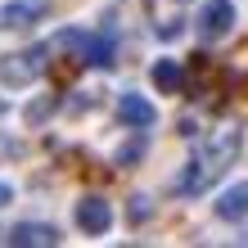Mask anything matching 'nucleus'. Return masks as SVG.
<instances>
[{
	"label": "nucleus",
	"instance_id": "obj_1",
	"mask_svg": "<svg viewBox=\"0 0 248 248\" xmlns=\"http://www.w3.org/2000/svg\"><path fill=\"white\" fill-rule=\"evenodd\" d=\"M239 144H244V126H239V122L217 126V136L203 144V154L189 158V167H185V176L176 181V189H181V194H199L203 185H212V176L239 154Z\"/></svg>",
	"mask_w": 248,
	"mask_h": 248
},
{
	"label": "nucleus",
	"instance_id": "obj_2",
	"mask_svg": "<svg viewBox=\"0 0 248 248\" xmlns=\"http://www.w3.org/2000/svg\"><path fill=\"white\" fill-rule=\"evenodd\" d=\"M46 68H50V46H27V50L0 59V81L5 86H32V81L46 77Z\"/></svg>",
	"mask_w": 248,
	"mask_h": 248
},
{
	"label": "nucleus",
	"instance_id": "obj_3",
	"mask_svg": "<svg viewBox=\"0 0 248 248\" xmlns=\"http://www.w3.org/2000/svg\"><path fill=\"white\" fill-rule=\"evenodd\" d=\"M46 14H50V0H5L0 5V27L5 32H23L36 18H46Z\"/></svg>",
	"mask_w": 248,
	"mask_h": 248
},
{
	"label": "nucleus",
	"instance_id": "obj_4",
	"mask_svg": "<svg viewBox=\"0 0 248 248\" xmlns=\"http://www.w3.org/2000/svg\"><path fill=\"white\" fill-rule=\"evenodd\" d=\"M235 18H239L235 0H208V5H203V14H199V36H208V41L226 36L230 27H235Z\"/></svg>",
	"mask_w": 248,
	"mask_h": 248
},
{
	"label": "nucleus",
	"instance_id": "obj_5",
	"mask_svg": "<svg viewBox=\"0 0 248 248\" xmlns=\"http://www.w3.org/2000/svg\"><path fill=\"white\" fill-rule=\"evenodd\" d=\"M77 226L86 230V235H108V226H113V208H108V199L86 194V199L77 203Z\"/></svg>",
	"mask_w": 248,
	"mask_h": 248
},
{
	"label": "nucleus",
	"instance_id": "obj_6",
	"mask_svg": "<svg viewBox=\"0 0 248 248\" xmlns=\"http://www.w3.org/2000/svg\"><path fill=\"white\" fill-rule=\"evenodd\" d=\"M118 122H122V126H136V131H144V126H154V122H158V108H154L144 95L126 91V95L118 99Z\"/></svg>",
	"mask_w": 248,
	"mask_h": 248
},
{
	"label": "nucleus",
	"instance_id": "obj_7",
	"mask_svg": "<svg viewBox=\"0 0 248 248\" xmlns=\"http://www.w3.org/2000/svg\"><path fill=\"white\" fill-rule=\"evenodd\" d=\"M50 244H59V230L46 221H18L9 230V248H50Z\"/></svg>",
	"mask_w": 248,
	"mask_h": 248
},
{
	"label": "nucleus",
	"instance_id": "obj_8",
	"mask_svg": "<svg viewBox=\"0 0 248 248\" xmlns=\"http://www.w3.org/2000/svg\"><path fill=\"white\" fill-rule=\"evenodd\" d=\"M217 217H221V221H244V217H248V181H235V185L221 189Z\"/></svg>",
	"mask_w": 248,
	"mask_h": 248
},
{
	"label": "nucleus",
	"instance_id": "obj_9",
	"mask_svg": "<svg viewBox=\"0 0 248 248\" xmlns=\"http://www.w3.org/2000/svg\"><path fill=\"white\" fill-rule=\"evenodd\" d=\"M149 77H154V86L163 95H176L181 86H185V72H181V63H171V59H158L154 68H149Z\"/></svg>",
	"mask_w": 248,
	"mask_h": 248
},
{
	"label": "nucleus",
	"instance_id": "obj_10",
	"mask_svg": "<svg viewBox=\"0 0 248 248\" xmlns=\"http://www.w3.org/2000/svg\"><path fill=\"white\" fill-rule=\"evenodd\" d=\"M86 63L91 68H113V36H86Z\"/></svg>",
	"mask_w": 248,
	"mask_h": 248
},
{
	"label": "nucleus",
	"instance_id": "obj_11",
	"mask_svg": "<svg viewBox=\"0 0 248 248\" xmlns=\"http://www.w3.org/2000/svg\"><path fill=\"white\" fill-rule=\"evenodd\" d=\"M136 158H144V140H131V144H122V149H118V163H122V167H136Z\"/></svg>",
	"mask_w": 248,
	"mask_h": 248
},
{
	"label": "nucleus",
	"instance_id": "obj_12",
	"mask_svg": "<svg viewBox=\"0 0 248 248\" xmlns=\"http://www.w3.org/2000/svg\"><path fill=\"white\" fill-rule=\"evenodd\" d=\"M46 113H50V104H46V99H41V104H32V108H27V122H41V118H46Z\"/></svg>",
	"mask_w": 248,
	"mask_h": 248
},
{
	"label": "nucleus",
	"instance_id": "obj_13",
	"mask_svg": "<svg viewBox=\"0 0 248 248\" xmlns=\"http://www.w3.org/2000/svg\"><path fill=\"white\" fill-rule=\"evenodd\" d=\"M131 217H136V221H140V217H149V203H144V194H136V203H131Z\"/></svg>",
	"mask_w": 248,
	"mask_h": 248
},
{
	"label": "nucleus",
	"instance_id": "obj_14",
	"mask_svg": "<svg viewBox=\"0 0 248 248\" xmlns=\"http://www.w3.org/2000/svg\"><path fill=\"white\" fill-rule=\"evenodd\" d=\"M0 154H23V144L18 140H0Z\"/></svg>",
	"mask_w": 248,
	"mask_h": 248
},
{
	"label": "nucleus",
	"instance_id": "obj_15",
	"mask_svg": "<svg viewBox=\"0 0 248 248\" xmlns=\"http://www.w3.org/2000/svg\"><path fill=\"white\" fill-rule=\"evenodd\" d=\"M9 199H14V189H9L5 181H0V208H5V203H9Z\"/></svg>",
	"mask_w": 248,
	"mask_h": 248
}]
</instances>
